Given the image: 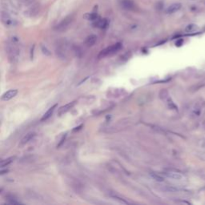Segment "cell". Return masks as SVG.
Segmentation results:
<instances>
[{"label":"cell","instance_id":"6da1fadb","mask_svg":"<svg viewBox=\"0 0 205 205\" xmlns=\"http://www.w3.org/2000/svg\"><path fill=\"white\" fill-rule=\"evenodd\" d=\"M6 51L8 55L9 60L11 63H15L18 60V55H19V49L17 45V41L13 39L11 42L8 43L6 46Z\"/></svg>","mask_w":205,"mask_h":205},{"label":"cell","instance_id":"7a4b0ae2","mask_svg":"<svg viewBox=\"0 0 205 205\" xmlns=\"http://www.w3.org/2000/svg\"><path fill=\"white\" fill-rule=\"evenodd\" d=\"M121 47H122V44H121L120 43H117L113 44L110 46H107V48H105V49H104L102 51H100V53L98 55V58L102 59V58H105L107 56H111V55H112V54H115L116 52H118L121 49Z\"/></svg>","mask_w":205,"mask_h":205},{"label":"cell","instance_id":"3957f363","mask_svg":"<svg viewBox=\"0 0 205 205\" xmlns=\"http://www.w3.org/2000/svg\"><path fill=\"white\" fill-rule=\"evenodd\" d=\"M76 104V101H72L71 102H68V104L60 107L58 110V112H57L58 115L61 116L64 114H66L67 112H68L69 111H71Z\"/></svg>","mask_w":205,"mask_h":205},{"label":"cell","instance_id":"277c9868","mask_svg":"<svg viewBox=\"0 0 205 205\" xmlns=\"http://www.w3.org/2000/svg\"><path fill=\"white\" fill-rule=\"evenodd\" d=\"M18 90L17 89H11L7 91H6L4 94L1 96V99L3 101H8L11 99H13L14 97L16 96V95L18 94Z\"/></svg>","mask_w":205,"mask_h":205},{"label":"cell","instance_id":"5b68a950","mask_svg":"<svg viewBox=\"0 0 205 205\" xmlns=\"http://www.w3.org/2000/svg\"><path fill=\"white\" fill-rule=\"evenodd\" d=\"M35 136V132H29V133H27L21 139V141L19 143V147H23V146L26 145V144H28Z\"/></svg>","mask_w":205,"mask_h":205},{"label":"cell","instance_id":"8992f818","mask_svg":"<svg viewBox=\"0 0 205 205\" xmlns=\"http://www.w3.org/2000/svg\"><path fill=\"white\" fill-rule=\"evenodd\" d=\"M181 6H182L181 4L179 3H173V4L170 5L167 8L166 13H167V14H173V13H175V12L178 11L179 10H180Z\"/></svg>","mask_w":205,"mask_h":205},{"label":"cell","instance_id":"52a82bcc","mask_svg":"<svg viewBox=\"0 0 205 205\" xmlns=\"http://www.w3.org/2000/svg\"><path fill=\"white\" fill-rule=\"evenodd\" d=\"M56 107H57V104H54L51 107H50L47 111H46V112L44 113V115H43V117L41 119V121H46V120H47L53 115V113H54L55 108H56Z\"/></svg>","mask_w":205,"mask_h":205},{"label":"cell","instance_id":"ba28073f","mask_svg":"<svg viewBox=\"0 0 205 205\" xmlns=\"http://www.w3.org/2000/svg\"><path fill=\"white\" fill-rule=\"evenodd\" d=\"M165 174L168 178H171L175 180H180L183 179V175L180 173L176 172H167Z\"/></svg>","mask_w":205,"mask_h":205},{"label":"cell","instance_id":"9c48e42d","mask_svg":"<svg viewBox=\"0 0 205 205\" xmlns=\"http://www.w3.org/2000/svg\"><path fill=\"white\" fill-rule=\"evenodd\" d=\"M96 41H97V36L95 35H89L87 38L86 39L85 43L87 44V46H91L95 44Z\"/></svg>","mask_w":205,"mask_h":205},{"label":"cell","instance_id":"30bf717a","mask_svg":"<svg viewBox=\"0 0 205 205\" xmlns=\"http://www.w3.org/2000/svg\"><path fill=\"white\" fill-rule=\"evenodd\" d=\"M94 25H95V26L99 27V28L104 29V28H106L107 26V20L105 19V18H102V19H99L94 23Z\"/></svg>","mask_w":205,"mask_h":205},{"label":"cell","instance_id":"8fae6325","mask_svg":"<svg viewBox=\"0 0 205 205\" xmlns=\"http://www.w3.org/2000/svg\"><path fill=\"white\" fill-rule=\"evenodd\" d=\"M121 6L124 8L127 9V10H130V9H132L134 6V3L132 0H122L121 2Z\"/></svg>","mask_w":205,"mask_h":205},{"label":"cell","instance_id":"7c38bea8","mask_svg":"<svg viewBox=\"0 0 205 205\" xmlns=\"http://www.w3.org/2000/svg\"><path fill=\"white\" fill-rule=\"evenodd\" d=\"M15 159V156H11V157L7 158V159L3 160H1V162H0V166H1V167L3 168V167H4L9 165L10 163H11L14 161Z\"/></svg>","mask_w":205,"mask_h":205},{"label":"cell","instance_id":"4fadbf2b","mask_svg":"<svg viewBox=\"0 0 205 205\" xmlns=\"http://www.w3.org/2000/svg\"><path fill=\"white\" fill-rule=\"evenodd\" d=\"M71 19H69V18H66V19L65 20H63L58 26H57V28H58V30H63V29H65L66 28V27L69 25V23H71Z\"/></svg>","mask_w":205,"mask_h":205},{"label":"cell","instance_id":"5bb4252c","mask_svg":"<svg viewBox=\"0 0 205 205\" xmlns=\"http://www.w3.org/2000/svg\"><path fill=\"white\" fill-rule=\"evenodd\" d=\"M160 97L162 99H167L169 98V95H168V91L165 89H163L160 92Z\"/></svg>","mask_w":205,"mask_h":205},{"label":"cell","instance_id":"9a60e30c","mask_svg":"<svg viewBox=\"0 0 205 205\" xmlns=\"http://www.w3.org/2000/svg\"><path fill=\"white\" fill-rule=\"evenodd\" d=\"M7 201L9 203H11V204H18V203H20L19 201H18L17 199H15L14 196H12V195H11V196H7Z\"/></svg>","mask_w":205,"mask_h":205},{"label":"cell","instance_id":"2e32d148","mask_svg":"<svg viewBox=\"0 0 205 205\" xmlns=\"http://www.w3.org/2000/svg\"><path fill=\"white\" fill-rule=\"evenodd\" d=\"M196 26H195V24H189L187 26H186V28H185V31L186 32H192L194 31L195 29H196Z\"/></svg>","mask_w":205,"mask_h":205},{"label":"cell","instance_id":"e0dca14e","mask_svg":"<svg viewBox=\"0 0 205 205\" xmlns=\"http://www.w3.org/2000/svg\"><path fill=\"white\" fill-rule=\"evenodd\" d=\"M151 175L152 176V178L154 179V180H155L156 181H159V182H163V178L162 176H160V175H157V174H153V173H152L151 174Z\"/></svg>","mask_w":205,"mask_h":205},{"label":"cell","instance_id":"ac0fdd59","mask_svg":"<svg viewBox=\"0 0 205 205\" xmlns=\"http://www.w3.org/2000/svg\"><path fill=\"white\" fill-rule=\"evenodd\" d=\"M167 105H168V107L171 109H177V107L175 105V104L172 102V100L170 98H168L167 99Z\"/></svg>","mask_w":205,"mask_h":205},{"label":"cell","instance_id":"d6986e66","mask_svg":"<svg viewBox=\"0 0 205 205\" xmlns=\"http://www.w3.org/2000/svg\"><path fill=\"white\" fill-rule=\"evenodd\" d=\"M42 51H43V53L45 55H51V52L47 49H46V46H42Z\"/></svg>","mask_w":205,"mask_h":205},{"label":"cell","instance_id":"ffe728a7","mask_svg":"<svg viewBox=\"0 0 205 205\" xmlns=\"http://www.w3.org/2000/svg\"><path fill=\"white\" fill-rule=\"evenodd\" d=\"M87 18L89 20H95L97 18V15L96 14H91V15H89V17Z\"/></svg>","mask_w":205,"mask_h":205},{"label":"cell","instance_id":"44dd1931","mask_svg":"<svg viewBox=\"0 0 205 205\" xmlns=\"http://www.w3.org/2000/svg\"><path fill=\"white\" fill-rule=\"evenodd\" d=\"M66 136H67V135H64V136H63V137L62 138V139H61V141H60V143L59 144V145H58L57 147H59V146H61V145H62V144H63V142H64V140H65V139H66Z\"/></svg>","mask_w":205,"mask_h":205}]
</instances>
